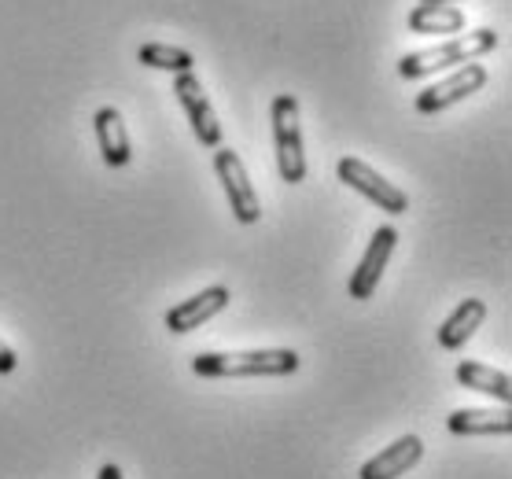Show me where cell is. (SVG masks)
I'll return each instance as SVG.
<instances>
[{"label": "cell", "instance_id": "cell-12", "mask_svg": "<svg viewBox=\"0 0 512 479\" xmlns=\"http://www.w3.org/2000/svg\"><path fill=\"white\" fill-rule=\"evenodd\" d=\"M483 321H487V303H483V299H465V303L457 306L454 314L439 325V347H443V351H461L468 339L483 328Z\"/></svg>", "mask_w": 512, "mask_h": 479}, {"label": "cell", "instance_id": "cell-3", "mask_svg": "<svg viewBox=\"0 0 512 479\" xmlns=\"http://www.w3.org/2000/svg\"><path fill=\"white\" fill-rule=\"evenodd\" d=\"M273 118V144H277V170L288 185L306 181V155H303V133H299V100L280 93L269 107Z\"/></svg>", "mask_w": 512, "mask_h": 479}, {"label": "cell", "instance_id": "cell-4", "mask_svg": "<svg viewBox=\"0 0 512 479\" xmlns=\"http://www.w3.org/2000/svg\"><path fill=\"white\" fill-rule=\"evenodd\" d=\"M336 174H339L343 185H350L354 192H361V196L369 199V203H376L384 214H406L409 211L406 192H402L398 185H391L384 174H376L369 163L354 159V155H343V159H339Z\"/></svg>", "mask_w": 512, "mask_h": 479}, {"label": "cell", "instance_id": "cell-5", "mask_svg": "<svg viewBox=\"0 0 512 479\" xmlns=\"http://www.w3.org/2000/svg\"><path fill=\"white\" fill-rule=\"evenodd\" d=\"M214 174H218L225 196H229V207H233L236 222L255 225L258 218H262V203H258L255 188H251L247 166L240 163V155H236L233 148H214Z\"/></svg>", "mask_w": 512, "mask_h": 479}, {"label": "cell", "instance_id": "cell-9", "mask_svg": "<svg viewBox=\"0 0 512 479\" xmlns=\"http://www.w3.org/2000/svg\"><path fill=\"white\" fill-rule=\"evenodd\" d=\"M229 288L225 284H210L207 292L192 295L185 303H177L170 314H166V328L174 332V336H188V332H196L199 325H207L210 317H218L229 306Z\"/></svg>", "mask_w": 512, "mask_h": 479}, {"label": "cell", "instance_id": "cell-13", "mask_svg": "<svg viewBox=\"0 0 512 479\" xmlns=\"http://www.w3.org/2000/svg\"><path fill=\"white\" fill-rule=\"evenodd\" d=\"M446 428L454 435H509L512 413L509 406L501 409H454L446 417Z\"/></svg>", "mask_w": 512, "mask_h": 479}, {"label": "cell", "instance_id": "cell-6", "mask_svg": "<svg viewBox=\"0 0 512 479\" xmlns=\"http://www.w3.org/2000/svg\"><path fill=\"white\" fill-rule=\"evenodd\" d=\"M483 85H487V67H479L476 59H472V63H461L450 78L428 85V89L413 100V107H417V115H439L446 107H454V104H461V100H468L472 93H479Z\"/></svg>", "mask_w": 512, "mask_h": 479}, {"label": "cell", "instance_id": "cell-7", "mask_svg": "<svg viewBox=\"0 0 512 479\" xmlns=\"http://www.w3.org/2000/svg\"><path fill=\"white\" fill-rule=\"evenodd\" d=\"M395 244H398L395 225H380V229L373 233V240H369V247H365L361 262L354 266V273H350V295H354V303H369V299L376 295L387 262H391V255H395Z\"/></svg>", "mask_w": 512, "mask_h": 479}, {"label": "cell", "instance_id": "cell-18", "mask_svg": "<svg viewBox=\"0 0 512 479\" xmlns=\"http://www.w3.org/2000/svg\"><path fill=\"white\" fill-rule=\"evenodd\" d=\"M420 4H454V0H420Z\"/></svg>", "mask_w": 512, "mask_h": 479}, {"label": "cell", "instance_id": "cell-14", "mask_svg": "<svg viewBox=\"0 0 512 479\" xmlns=\"http://www.w3.org/2000/svg\"><path fill=\"white\" fill-rule=\"evenodd\" d=\"M457 380H461L468 391L498 398L501 406L512 402V380H509V373H501V369H490V365H483V362H457Z\"/></svg>", "mask_w": 512, "mask_h": 479}, {"label": "cell", "instance_id": "cell-1", "mask_svg": "<svg viewBox=\"0 0 512 479\" xmlns=\"http://www.w3.org/2000/svg\"><path fill=\"white\" fill-rule=\"evenodd\" d=\"M299 354L288 347L269 351H229V354H196V376H291L299 373Z\"/></svg>", "mask_w": 512, "mask_h": 479}, {"label": "cell", "instance_id": "cell-16", "mask_svg": "<svg viewBox=\"0 0 512 479\" xmlns=\"http://www.w3.org/2000/svg\"><path fill=\"white\" fill-rule=\"evenodd\" d=\"M137 59L144 63V67H155V71H170V74H188L192 67H196V59H192V52H185V48H174V45H140Z\"/></svg>", "mask_w": 512, "mask_h": 479}, {"label": "cell", "instance_id": "cell-8", "mask_svg": "<svg viewBox=\"0 0 512 479\" xmlns=\"http://www.w3.org/2000/svg\"><path fill=\"white\" fill-rule=\"evenodd\" d=\"M174 96L177 104L185 107L192 129H196V141L207 144V148H222V126H218V115H214V107H210L207 93H203V82H199L196 74L192 71L177 74Z\"/></svg>", "mask_w": 512, "mask_h": 479}, {"label": "cell", "instance_id": "cell-10", "mask_svg": "<svg viewBox=\"0 0 512 479\" xmlns=\"http://www.w3.org/2000/svg\"><path fill=\"white\" fill-rule=\"evenodd\" d=\"M420 457H424V443H420L417 435H402L398 443H391L387 450L369 457V461L361 465L358 479H398V476H406Z\"/></svg>", "mask_w": 512, "mask_h": 479}, {"label": "cell", "instance_id": "cell-2", "mask_svg": "<svg viewBox=\"0 0 512 479\" xmlns=\"http://www.w3.org/2000/svg\"><path fill=\"white\" fill-rule=\"evenodd\" d=\"M498 48V34L494 30H472L468 37H454L446 45L435 48H420V52H409V56L398 59V74L406 82H417V78H428V74L443 71V67H461V63H472L476 56H487Z\"/></svg>", "mask_w": 512, "mask_h": 479}, {"label": "cell", "instance_id": "cell-11", "mask_svg": "<svg viewBox=\"0 0 512 479\" xmlns=\"http://www.w3.org/2000/svg\"><path fill=\"white\" fill-rule=\"evenodd\" d=\"M96 126V144H100V155H104V163L111 170L118 166H126L133 159V148H129V137H126V122L118 115L115 107H100L93 118Z\"/></svg>", "mask_w": 512, "mask_h": 479}, {"label": "cell", "instance_id": "cell-17", "mask_svg": "<svg viewBox=\"0 0 512 479\" xmlns=\"http://www.w3.org/2000/svg\"><path fill=\"white\" fill-rule=\"evenodd\" d=\"M96 479H122V468H118V465H104Z\"/></svg>", "mask_w": 512, "mask_h": 479}, {"label": "cell", "instance_id": "cell-15", "mask_svg": "<svg viewBox=\"0 0 512 479\" xmlns=\"http://www.w3.org/2000/svg\"><path fill=\"white\" fill-rule=\"evenodd\" d=\"M409 30L413 34H457L465 30V12L454 4H417L409 12Z\"/></svg>", "mask_w": 512, "mask_h": 479}]
</instances>
